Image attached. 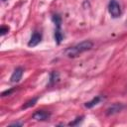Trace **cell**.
I'll return each mask as SVG.
<instances>
[{"label": "cell", "instance_id": "obj_1", "mask_svg": "<svg viewBox=\"0 0 127 127\" xmlns=\"http://www.w3.org/2000/svg\"><path fill=\"white\" fill-rule=\"evenodd\" d=\"M92 47H93V43L91 41H89V40H85V41H82V42H80V43H78V44H76L74 46L66 48L64 51V55L66 58L73 59V58L78 57L82 53L91 50Z\"/></svg>", "mask_w": 127, "mask_h": 127}, {"label": "cell", "instance_id": "obj_2", "mask_svg": "<svg viewBox=\"0 0 127 127\" xmlns=\"http://www.w3.org/2000/svg\"><path fill=\"white\" fill-rule=\"evenodd\" d=\"M108 12L110 16L114 19L119 18L121 16V7L120 4L116 0H110L108 3Z\"/></svg>", "mask_w": 127, "mask_h": 127}, {"label": "cell", "instance_id": "obj_3", "mask_svg": "<svg viewBox=\"0 0 127 127\" xmlns=\"http://www.w3.org/2000/svg\"><path fill=\"white\" fill-rule=\"evenodd\" d=\"M125 105L123 103H113L112 105H110L107 109H106V115L107 116H111V115H115L117 113H119L120 111H122L124 109Z\"/></svg>", "mask_w": 127, "mask_h": 127}, {"label": "cell", "instance_id": "obj_4", "mask_svg": "<svg viewBox=\"0 0 127 127\" xmlns=\"http://www.w3.org/2000/svg\"><path fill=\"white\" fill-rule=\"evenodd\" d=\"M51 117V113L46 110H37L33 113L32 118L37 121H45Z\"/></svg>", "mask_w": 127, "mask_h": 127}, {"label": "cell", "instance_id": "obj_5", "mask_svg": "<svg viewBox=\"0 0 127 127\" xmlns=\"http://www.w3.org/2000/svg\"><path fill=\"white\" fill-rule=\"evenodd\" d=\"M42 41V34L40 32H34L30 38V41L28 42V46L29 47H36L37 45H39Z\"/></svg>", "mask_w": 127, "mask_h": 127}, {"label": "cell", "instance_id": "obj_6", "mask_svg": "<svg viewBox=\"0 0 127 127\" xmlns=\"http://www.w3.org/2000/svg\"><path fill=\"white\" fill-rule=\"evenodd\" d=\"M23 72H24V69L22 67L15 68L14 71H13V73H12V75H11V77H10V81L11 82H14V83L15 82H19L20 79L23 76Z\"/></svg>", "mask_w": 127, "mask_h": 127}, {"label": "cell", "instance_id": "obj_7", "mask_svg": "<svg viewBox=\"0 0 127 127\" xmlns=\"http://www.w3.org/2000/svg\"><path fill=\"white\" fill-rule=\"evenodd\" d=\"M55 27H56V29H55V35H54L55 41H56V43L58 45H60L62 43L63 39H64V35L62 33V25H56Z\"/></svg>", "mask_w": 127, "mask_h": 127}, {"label": "cell", "instance_id": "obj_8", "mask_svg": "<svg viewBox=\"0 0 127 127\" xmlns=\"http://www.w3.org/2000/svg\"><path fill=\"white\" fill-rule=\"evenodd\" d=\"M103 99H104V98H103L101 95H97V96L93 97L91 100H89V101L85 102L84 106H85L86 108H92V107H94L95 105H97L98 103H100V102H101Z\"/></svg>", "mask_w": 127, "mask_h": 127}, {"label": "cell", "instance_id": "obj_9", "mask_svg": "<svg viewBox=\"0 0 127 127\" xmlns=\"http://www.w3.org/2000/svg\"><path fill=\"white\" fill-rule=\"evenodd\" d=\"M59 72L58 71H53L50 74V79H49V85H54L58 80H59Z\"/></svg>", "mask_w": 127, "mask_h": 127}, {"label": "cell", "instance_id": "obj_10", "mask_svg": "<svg viewBox=\"0 0 127 127\" xmlns=\"http://www.w3.org/2000/svg\"><path fill=\"white\" fill-rule=\"evenodd\" d=\"M37 101H38V97H34V98L28 100L26 103H24V105L22 106V108H23V109H26V108L32 107V106H34V105L37 103Z\"/></svg>", "mask_w": 127, "mask_h": 127}, {"label": "cell", "instance_id": "obj_11", "mask_svg": "<svg viewBox=\"0 0 127 127\" xmlns=\"http://www.w3.org/2000/svg\"><path fill=\"white\" fill-rule=\"evenodd\" d=\"M83 116H80V117H77V118H75V120L74 121H72V122H70V123H68V125H70V126H75V125H78L82 120H83Z\"/></svg>", "mask_w": 127, "mask_h": 127}, {"label": "cell", "instance_id": "obj_12", "mask_svg": "<svg viewBox=\"0 0 127 127\" xmlns=\"http://www.w3.org/2000/svg\"><path fill=\"white\" fill-rule=\"evenodd\" d=\"M8 31H9V27L8 26H1V28H0V35L4 36V35H6L8 33Z\"/></svg>", "mask_w": 127, "mask_h": 127}, {"label": "cell", "instance_id": "obj_13", "mask_svg": "<svg viewBox=\"0 0 127 127\" xmlns=\"http://www.w3.org/2000/svg\"><path fill=\"white\" fill-rule=\"evenodd\" d=\"M13 91H14V88H11V89H9V90H6V91H4V92L2 93V96H6L7 94H8V95H10Z\"/></svg>", "mask_w": 127, "mask_h": 127}, {"label": "cell", "instance_id": "obj_14", "mask_svg": "<svg viewBox=\"0 0 127 127\" xmlns=\"http://www.w3.org/2000/svg\"><path fill=\"white\" fill-rule=\"evenodd\" d=\"M9 126H23V123H21V122H14V123H11Z\"/></svg>", "mask_w": 127, "mask_h": 127}, {"label": "cell", "instance_id": "obj_15", "mask_svg": "<svg viewBox=\"0 0 127 127\" xmlns=\"http://www.w3.org/2000/svg\"><path fill=\"white\" fill-rule=\"evenodd\" d=\"M2 1H4V2H5V1H6V0H2Z\"/></svg>", "mask_w": 127, "mask_h": 127}]
</instances>
